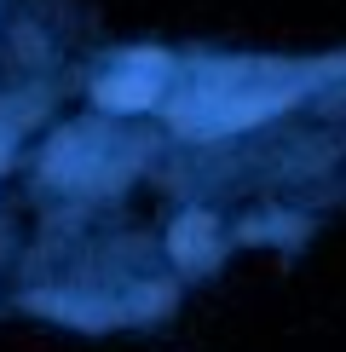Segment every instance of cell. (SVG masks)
Listing matches in <instances>:
<instances>
[{
    "label": "cell",
    "mask_w": 346,
    "mask_h": 352,
    "mask_svg": "<svg viewBox=\"0 0 346 352\" xmlns=\"http://www.w3.org/2000/svg\"><path fill=\"white\" fill-rule=\"evenodd\" d=\"M173 260H179L185 272H208L214 266V254H220V226H214V214H185L179 226H173Z\"/></svg>",
    "instance_id": "obj_1"
},
{
    "label": "cell",
    "mask_w": 346,
    "mask_h": 352,
    "mask_svg": "<svg viewBox=\"0 0 346 352\" xmlns=\"http://www.w3.org/2000/svg\"><path fill=\"white\" fill-rule=\"evenodd\" d=\"M156 76H144V69H127V76H110V81H98V104L104 110H144V104H156Z\"/></svg>",
    "instance_id": "obj_2"
}]
</instances>
